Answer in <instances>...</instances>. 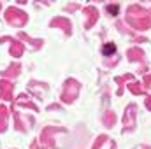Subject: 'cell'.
<instances>
[{"mask_svg": "<svg viewBox=\"0 0 151 149\" xmlns=\"http://www.w3.org/2000/svg\"><path fill=\"white\" fill-rule=\"evenodd\" d=\"M114 49H116V47H114V44H107V46H104V54L111 56V54L114 53Z\"/></svg>", "mask_w": 151, "mask_h": 149, "instance_id": "cell-1", "label": "cell"}]
</instances>
